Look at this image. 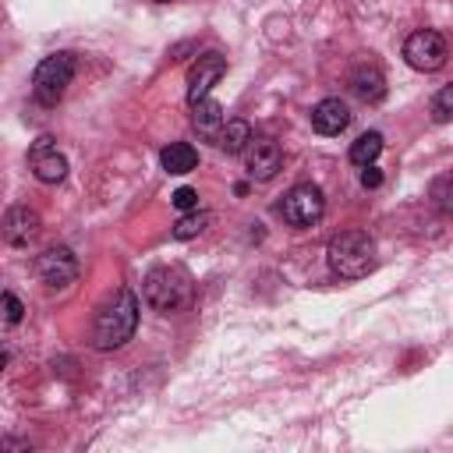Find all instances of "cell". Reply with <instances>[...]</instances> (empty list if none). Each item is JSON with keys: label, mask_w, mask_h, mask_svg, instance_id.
I'll use <instances>...</instances> for the list:
<instances>
[{"label": "cell", "mask_w": 453, "mask_h": 453, "mask_svg": "<svg viewBox=\"0 0 453 453\" xmlns=\"http://www.w3.org/2000/svg\"><path fill=\"white\" fill-rule=\"evenodd\" d=\"M428 198H432V205H435L439 212H453V177H439V180H432Z\"/></svg>", "instance_id": "cell-19"}, {"label": "cell", "mask_w": 453, "mask_h": 453, "mask_svg": "<svg viewBox=\"0 0 453 453\" xmlns=\"http://www.w3.org/2000/svg\"><path fill=\"white\" fill-rule=\"evenodd\" d=\"M350 88H354V96L365 99V103H382V99H386V78H382V71H379L375 64L354 67Z\"/></svg>", "instance_id": "cell-14"}, {"label": "cell", "mask_w": 453, "mask_h": 453, "mask_svg": "<svg viewBox=\"0 0 453 453\" xmlns=\"http://www.w3.org/2000/svg\"><path fill=\"white\" fill-rule=\"evenodd\" d=\"M159 163H163V170L166 173H191L195 166H198V152H195V145L191 142H170L163 152H159Z\"/></svg>", "instance_id": "cell-15"}, {"label": "cell", "mask_w": 453, "mask_h": 453, "mask_svg": "<svg viewBox=\"0 0 453 453\" xmlns=\"http://www.w3.org/2000/svg\"><path fill=\"white\" fill-rule=\"evenodd\" d=\"M432 110H435V117H439V120L453 117V81H449V85H442V88L435 92V99H432Z\"/></svg>", "instance_id": "cell-20"}, {"label": "cell", "mask_w": 453, "mask_h": 453, "mask_svg": "<svg viewBox=\"0 0 453 453\" xmlns=\"http://www.w3.org/2000/svg\"><path fill=\"white\" fill-rule=\"evenodd\" d=\"M35 234H39V212L28 209V205H11L7 216H4V237H7V244L21 248V244H28Z\"/></svg>", "instance_id": "cell-11"}, {"label": "cell", "mask_w": 453, "mask_h": 453, "mask_svg": "<svg viewBox=\"0 0 453 453\" xmlns=\"http://www.w3.org/2000/svg\"><path fill=\"white\" fill-rule=\"evenodd\" d=\"M379 184H382V170H379V166H372V163H368V166H361V188L375 191Z\"/></svg>", "instance_id": "cell-23"}, {"label": "cell", "mask_w": 453, "mask_h": 453, "mask_svg": "<svg viewBox=\"0 0 453 453\" xmlns=\"http://www.w3.org/2000/svg\"><path fill=\"white\" fill-rule=\"evenodd\" d=\"M241 156H244V166H248V173L255 180H273L280 173V166H283V149L269 134H251V142H248V149Z\"/></svg>", "instance_id": "cell-8"}, {"label": "cell", "mask_w": 453, "mask_h": 453, "mask_svg": "<svg viewBox=\"0 0 453 453\" xmlns=\"http://www.w3.org/2000/svg\"><path fill=\"white\" fill-rule=\"evenodd\" d=\"M205 223H209V216H205V212L188 209V212L173 223V237H177V241H191V237H198V234L205 230Z\"/></svg>", "instance_id": "cell-18"}, {"label": "cell", "mask_w": 453, "mask_h": 453, "mask_svg": "<svg viewBox=\"0 0 453 453\" xmlns=\"http://www.w3.org/2000/svg\"><path fill=\"white\" fill-rule=\"evenodd\" d=\"M350 124V110L340 99H319L311 106V127L319 134H340Z\"/></svg>", "instance_id": "cell-12"}, {"label": "cell", "mask_w": 453, "mask_h": 453, "mask_svg": "<svg viewBox=\"0 0 453 453\" xmlns=\"http://www.w3.org/2000/svg\"><path fill=\"white\" fill-rule=\"evenodd\" d=\"M248 142H251V127H248V120H226V127H223V134H219V149L223 152H230V156H237V152H244L248 149Z\"/></svg>", "instance_id": "cell-16"}, {"label": "cell", "mask_w": 453, "mask_h": 453, "mask_svg": "<svg viewBox=\"0 0 453 453\" xmlns=\"http://www.w3.org/2000/svg\"><path fill=\"white\" fill-rule=\"evenodd\" d=\"M223 74H226V57H223V53H212V50L202 53V57L195 60V67L188 71V106L209 99L212 85H216Z\"/></svg>", "instance_id": "cell-10"}, {"label": "cell", "mask_w": 453, "mask_h": 453, "mask_svg": "<svg viewBox=\"0 0 453 453\" xmlns=\"http://www.w3.org/2000/svg\"><path fill=\"white\" fill-rule=\"evenodd\" d=\"M280 216L283 223L304 230V226H315L326 212V198H322V188L319 184H294L283 198H280Z\"/></svg>", "instance_id": "cell-5"}, {"label": "cell", "mask_w": 453, "mask_h": 453, "mask_svg": "<svg viewBox=\"0 0 453 453\" xmlns=\"http://www.w3.org/2000/svg\"><path fill=\"white\" fill-rule=\"evenodd\" d=\"M191 124H195V131H198L205 142H219V134H223V127H226V113H223L219 103L202 99V103L191 106Z\"/></svg>", "instance_id": "cell-13"}, {"label": "cell", "mask_w": 453, "mask_h": 453, "mask_svg": "<svg viewBox=\"0 0 453 453\" xmlns=\"http://www.w3.org/2000/svg\"><path fill=\"white\" fill-rule=\"evenodd\" d=\"M71 78H74V53L60 50V53L42 57V60L35 64V71H32V96H35V103L57 106L60 96L67 92Z\"/></svg>", "instance_id": "cell-4"}, {"label": "cell", "mask_w": 453, "mask_h": 453, "mask_svg": "<svg viewBox=\"0 0 453 453\" xmlns=\"http://www.w3.org/2000/svg\"><path fill=\"white\" fill-rule=\"evenodd\" d=\"M142 294H145V304L170 315V311H180L191 304V276L180 269V265H156L145 273L142 280Z\"/></svg>", "instance_id": "cell-3"}, {"label": "cell", "mask_w": 453, "mask_h": 453, "mask_svg": "<svg viewBox=\"0 0 453 453\" xmlns=\"http://www.w3.org/2000/svg\"><path fill=\"white\" fill-rule=\"evenodd\" d=\"M326 262L340 280H361L375 269V241L365 230H343L326 244Z\"/></svg>", "instance_id": "cell-2"}, {"label": "cell", "mask_w": 453, "mask_h": 453, "mask_svg": "<svg viewBox=\"0 0 453 453\" xmlns=\"http://www.w3.org/2000/svg\"><path fill=\"white\" fill-rule=\"evenodd\" d=\"M28 166H32L35 180H42V184H60L67 177V159L50 134H42L28 145Z\"/></svg>", "instance_id": "cell-9"}, {"label": "cell", "mask_w": 453, "mask_h": 453, "mask_svg": "<svg viewBox=\"0 0 453 453\" xmlns=\"http://www.w3.org/2000/svg\"><path fill=\"white\" fill-rule=\"evenodd\" d=\"M382 152V134L379 131H365L357 142H350V163L354 166H368V163H375V156Z\"/></svg>", "instance_id": "cell-17"}, {"label": "cell", "mask_w": 453, "mask_h": 453, "mask_svg": "<svg viewBox=\"0 0 453 453\" xmlns=\"http://www.w3.org/2000/svg\"><path fill=\"white\" fill-rule=\"evenodd\" d=\"M403 60H407L414 71L432 74V71H439V67L446 64V39H442L435 28H418V32H411L407 42H403Z\"/></svg>", "instance_id": "cell-6"}, {"label": "cell", "mask_w": 453, "mask_h": 453, "mask_svg": "<svg viewBox=\"0 0 453 453\" xmlns=\"http://www.w3.org/2000/svg\"><path fill=\"white\" fill-rule=\"evenodd\" d=\"M152 4H170V0H152Z\"/></svg>", "instance_id": "cell-24"}, {"label": "cell", "mask_w": 453, "mask_h": 453, "mask_svg": "<svg viewBox=\"0 0 453 453\" xmlns=\"http://www.w3.org/2000/svg\"><path fill=\"white\" fill-rule=\"evenodd\" d=\"M21 315H25L21 301H18V297L7 290V294H4V319H7V326H18V322H21Z\"/></svg>", "instance_id": "cell-22"}, {"label": "cell", "mask_w": 453, "mask_h": 453, "mask_svg": "<svg viewBox=\"0 0 453 453\" xmlns=\"http://www.w3.org/2000/svg\"><path fill=\"white\" fill-rule=\"evenodd\" d=\"M138 329V297L134 290L120 287L96 315L92 322V347L96 350H117L124 347Z\"/></svg>", "instance_id": "cell-1"}, {"label": "cell", "mask_w": 453, "mask_h": 453, "mask_svg": "<svg viewBox=\"0 0 453 453\" xmlns=\"http://www.w3.org/2000/svg\"><path fill=\"white\" fill-rule=\"evenodd\" d=\"M35 276L39 283H46L50 290H64L78 280V258L71 248L57 244V248H46L39 258H35Z\"/></svg>", "instance_id": "cell-7"}, {"label": "cell", "mask_w": 453, "mask_h": 453, "mask_svg": "<svg viewBox=\"0 0 453 453\" xmlns=\"http://www.w3.org/2000/svg\"><path fill=\"white\" fill-rule=\"evenodd\" d=\"M170 202H173L180 212H188V209H198V191H195V188H177Z\"/></svg>", "instance_id": "cell-21"}]
</instances>
